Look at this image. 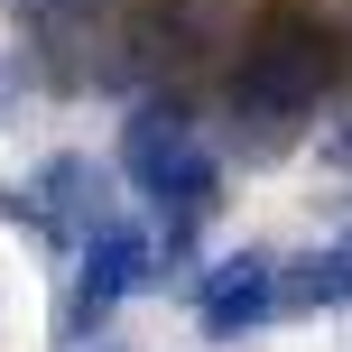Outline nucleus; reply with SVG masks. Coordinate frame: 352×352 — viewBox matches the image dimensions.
<instances>
[{"label": "nucleus", "instance_id": "f257e3e1", "mask_svg": "<svg viewBox=\"0 0 352 352\" xmlns=\"http://www.w3.org/2000/svg\"><path fill=\"white\" fill-rule=\"evenodd\" d=\"M343 65V37L316 0H269L260 28H250L241 65H232V111L260 121V140H287V130L316 111V93L334 84Z\"/></svg>", "mask_w": 352, "mask_h": 352}, {"label": "nucleus", "instance_id": "f03ea898", "mask_svg": "<svg viewBox=\"0 0 352 352\" xmlns=\"http://www.w3.org/2000/svg\"><path fill=\"white\" fill-rule=\"evenodd\" d=\"M121 176H130V195H148L158 213H186V223L213 213L223 158L195 140V102L186 93H148V102L121 121Z\"/></svg>", "mask_w": 352, "mask_h": 352}, {"label": "nucleus", "instance_id": "7ed1b4c3", "mask_svg": "<svg viewBox=\"0 0 352 352\" xmlns=\"http://www.w3.org/2000/svg\"><path fill=\"white\" fill-rule=\"evenodd\" d=\"M195 316H204V334H213V343L260 334V324L278 316V250H269V241H241L204 287H195Z\"/></svg>", "mask_w": 352, "mask_h": 352}, {"label": "nucleus", "instance_id": "20e7f679", "mask_svg": "<svg viewBox=\"0 0 352 352\" xmlns=\"http://www.w3.org/2000/svg\"><path fill=\"white\" fill-rule=\"evenodd\" d=\"M37 232H56V241H84L93 223H111L121 213V195H111V176H93V158H74V148H56L47 167H37Z\"/></svg>", "mask_w": 352, "mask_h": 352}, {"label": "nucleus", "instance_id": "39448f33", "mask_svg": "<svg viewBox=\"0 0 352 352\" xmlns=\"http://www.w3.org/2000/svg\"><path fill=\"white\" fill-rule=\"evenodd\" d=\"M324 158H343V167H352V121H334V130H324Z\"/></svg>", "mask_w": 352, "mask_h": 352}, {"label": "nucleus", "instance_id": "423d86ee", "mask_svg": "<svg viewBox=\"0 0 352 352\" xmlns=\"http://www.w3.org/2000/svg\"><path fill=\"white\" fill-rule=\"evenodd\" d=\"M0 121H10V74H0Z\"/></svg>", "mask_w": 352, "mask_h": 352}, {"label": "nucleus", "instance_id": "0eeeda50", "mask_svg": "<svg viewBox=\"0 0 352 352\" xmlns=\"http://www.w3.org/2000/svg\"><path fill=\"white\" fill-rule=\"evenodd\" d=\"M93 352H111V343H93Z\"/></svg>", "mask_w": 352, "mask_h": 352}]
</instances>
